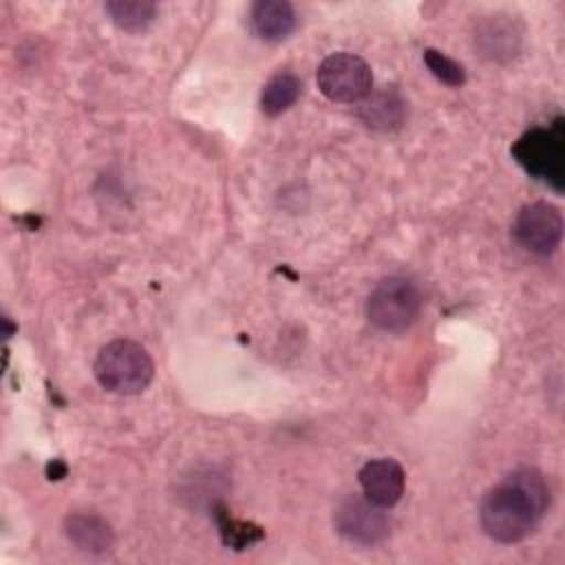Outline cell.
Masks as SVG:
<instances>
[{"mask_svg":"<svg viewBox=\"0 0 565 565\" xmlns=\"http://www.w3.org/2000/svg\"><path fill=\"white\" fill-rule=\"evenodd\" d=\"M104 11L110 15L113 24L126 33L146 31L157 18V7L146 0H108Z\"/></svg>","mask_w":565,"mask_h":565,"instance_id":"obj_12","label":"cell"},{"mask_svg":"<svg viewBox=\"0 0 565 565\" xmlns=\"http://www.w3.org/2000/svg\"><path fill=\"white\" fill-rule=\"evenodd\" d=\"M422 311V294L417 285L404 276L380 280L366 298V318L382 331H406Z\"/></svg>","mask_w":565,"mask_h":565,"instance_id":"obj_4","label":"cell"},{"mask_svg":"<svg viewBox=\"0 0 565 565\" xmlns=\"http://www.w3.org/2000/svg\"><path fill=\"white\" fill-rule=\"evenodd\" d=\"M424 64L446 86L457 88V86H461L466 82V68L457 60L444 55L437 49H426L424 51Z\"/></svg>","mask_w":565,"mask_h":565,"instance_id":"obj_14","label":"cell"},{"mask_svg":"<svg viewBox=\"0 0 565 565\" xmlns=\"http://www.w3.org/2000/svg\"><path fill=\"white\" fill-rule=\"evenodd\" d=\"M382 510L384 508L371 503L366 497H349L335 508L333 525L338 534L351 543L375 545L391 532V521Z\"/></svg>","mask_w":565,"mask_h":565,"instance_id":"obj_7","label":"cell"},{"mask_svg":"<svg viewBox=\"0 0 565 565\" xmlns=\"http://www.w3.org/2000/svg\"><path fill=\"white\" fill-rule=\"evenodd\" d=\"M296 11L287 0H258L252 4V31L265 42H280L289 38L296 29Z\"/></svg>","mask_w":565,"mask_h":565,"instance_id":"obj_9","label":"cell"},{"mask_svg":"<svg viewBox=\"0 0 565 565\" xmlns=\"http://www.w3.org/2000/svg\"><path fill=\"white\" fill-rule=\"evenodd\" d=\"M316 82L327 99L353 104L371 95L373 73L360 55L333 53L320 62L316 71Z\"/></svg>","mask_w":565,"mask_h":565,"instance_id":"obj_5","label":"cell"},{"mask_svg":"<svg viewBox=\"0 0 565 565\" xmlns=\"http://www.w3.org/2000/svg\"><path fill=\"white\" fill-rule=\"evenodd\" d=\"M512 234L527 252L536 256H550L561 245L563 216L556 205L547 201H534L516 214Z\"/></svg>","mask_w":565,"mask_h":565,"instance_id":"obj_6","label":"cell"},{"mask_svg":"<svg viewBox=\"0 0 565 565\" xmlns=\"http://www.w3.org/2000/svg\"><path fill=\"white\" fill-rule=\"evenodd\" d=\"M64 532L77 550L90 552V554H102V552L110 550L113 539H115L110 525L97 514H73V516H68L64 521Z\"/></svg>","mask_w":565,"mask_h":565,"instance_id":"obj_10","label":"cell"},{"mask_svg":"<svg viewBox=\"0 0 565 565\" xmlns=\"http://www.w3.org/2000/svg\"><path fill=\"white\" fill-rule=\"evenodd\" d=\"M550 508V486L536 468H516L486 492L479 508L483 532L497 543H519Z\"/></svg>","mask_w":565,"mask_h":565,"instance_id":"obj_1","label":"cell"},{"mask_svg":"<svg viewBox=\"0 0 565 565\" xmlns=\"http://www.w3.org/2000/svg\"><path fill=\"white\" fill-rule=\"evenodd\" d=\"M300 88H302V84H300L298 75H294L291 71H278L263 86L260 110L267 117L282 115L287 108H291L296 104V99L300 97Z\"/></svg>","mask_w":565,"mask_h":565,"instance_id":"obj_11","label":"cell"},{"mask_svg":"<svg viewBox=\"0 0 565 565\" xmlns=\"http://www.w3.org/2000/svg\"><path fill=\"white\" fill-rule=\"evenodd\" d=\"M510 154L530 177L547 183L558 194L563 192V183H565L563 117H556L547 128L536 126L525 130L512 143Z\"/></svg>","mask_w":565,"mask_h":565,"instance_id":"obj_3","label":"cell"},{"mask_svg":"<svg viewBox=\"0 0 565 565\" xmlns=\"http://www.w3.org/2000/svg\"><path fill=\"white\" fill-rule=\"evenodd\" d=\"M358 481L371 503L380 508H393L404 494L406 475L395 459L382 457L366 461L358 472Z\"/></svg>","mask_w":565,"mask_h":565,"instance_id":"obj_8","label":"cell"},{"mask_svg":"<svg viewBox=\"0 0 565 565\" xmlns=\"http://www.w3.org/2000/svg\"><path fill=\"white\" fill-rule=\"evenodd\" d=\"M360 115L364 117V121L373 128L380 130H388V128H397L404 119V104L397 95L393 93H382L377 97H373L366 106H362Z\"/></svg>","mask_w":565,"mask_h":565,"instance_id":"obj_13","label":"cell"},{"mask_svg":"<svg viewBox=\"0 0 565 565\" xmlns=\"http://www.w3.org/2000/svg\"><path fill=\"white\" fill-rule=\"evenodd\" d=\"M93 371L102 388L108 393L137 395L152 382L154 362L139 342L117 338L99 349Z\"/></svg>","mask_w":565,"mask_h":565,"instance_id":"obj_2","label":"cell"}]
</instances>
